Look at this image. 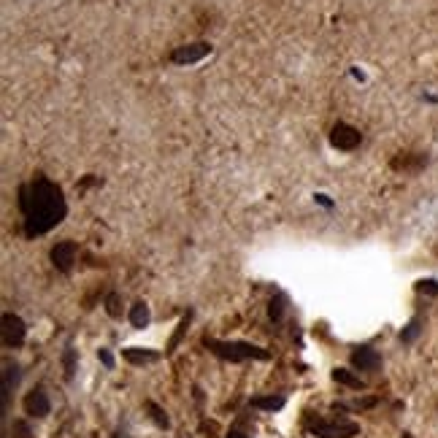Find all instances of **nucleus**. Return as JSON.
Returning <instances> with one entry per match:
<instances>
[{
  "instance_id": "obj_1",
  "label": "nucleus",
  "mask_w": 438,
  "mask_h": 438,
  "mask_svg": "<svg viewBox=\"0 0 438 438\" xmlns=\"http://www.w3.org/2000/svg\"><path fill=\"white\" fill-rule=\"evenodd\" d=\"M20 209L25 214V235L36 238L57 228L68 214V203L55 182L36 176L30 184H25L20 190Z\"/></svg>"
},
{
  "instance_id": "obj_2",
  "label": "nucleus",
  "mask_w": 438,
  "mask_h": 438,
  "mask_svg": "<svg viewBox=\"0 0 438 438\" xmlns=\"http://www.w3.org/2000/svg\"><path fill=\"white\" fill-rule=\"evenodd\" d=\"M203 346L214 352L217 357L230 362H244V360H268V352L247 341H217V338H203Z\"/></svg>"
},
{
  "instance_id": "obj_3",
  "label": "nucleus",
  "mask_w": 438,
  "mask_h": 438,
  "mask_svg": "<svg viewBox=\"0 0 438 438\" xmlns=\"http://www.w3.org/2000/svg\"><path fill=\"white\" fill-rule=\"evenodd\" d=\"M308 433L317 438H355L360 433V425L357 422H349V419H338V422H327V419H308L306 422Z\"/></svg>"
},
{
  "instance_id": "obj_4",
  "label": "nucleus",
  "mask_w": 438,
  "mask_h": 438,
  "mask_svg": "<svg viewBox=\"0 0 438 438\" xmlns=\"http://www.w3.org/2000/svg\"><path fill=\"white\" fill-rule=\"evenodd\" d=\"M330 144H333L336 149H341V152H352V149H357L362 144V133L357 128L346 125V122H338V125L333 128V133H330Z\"/></svg>"
},
{
  "instance_id": "obj_5",
  "label": "nucleus",
  "mask_w": 438,
  "mask_h": 438,
  "mask_svg": "<svg viewBox=\"0 0 438 438\" xmlns=\"http://www.w3.org/2000/svg\"><path fill=\"white\" fill-rule=\"evenodd\" d=\"M27 338V327L17 314H3V343L8 349H17Z\"/></svg>"
},
{
  "instance_id": "obj_6",
  "label": "nucleus",
  "mask_w": 438,
  "mask_h": 438,
  "mask_svg": "<svg viewBox=\"0 0 438 438\" xmlns=\"http://www.w3.org/2000/svg\"><path fill=\"white\" fill-rule=\"evenodd\" d=\"M206 55H211V43L198 41V43H187V46L173 49L171 62H176V65H192V62H200Z\"/></svg>"
},
{
  "instance_id": "obj_7",
  "label": "nucleus",
  "mask_w": 438,
  "mask_h": 438,
  "mask_svg": "<svg viewBox=\"0 0 438 438\" xmlns=\"http://www.w3.org/2000/svg\"><path fill=\"white\" fill-rule=\"evenodd\" d=\"M25 411L30 417H46L52 411V403H49V395L43 392V387H33L27 395H25Z\"/></svg>"
},
{
  "instance_id": "obj_8",
  "label": "nucleus",
  "mask_w": 438,
  "mask_h": 438,
  "mask_svg": "<svg viewBox=\"0 0 438 438\" xmlns=\"http://www.w3.org/2000/svg\"><path fill=\"white\" fill-rule=\"evenodd\" d=\"M352 365H355L357 371H379L381 357H379V352L371 349V346H357V349L352 352Z\"/></svg>"
},
{
  "instance_id": "obj_9",
  "label": "nucleus",
  "mask_w": 438,
  "mask_h": 438,
  "mask_svg": "<svg viewBox=\"0 0 438 438\" xmlns=\"http://www.w3.org/2000/svg\"><path fill=\"white\" fill-rule=\"evenodd\" d=\"M52 263H55V268L57 271H71L74 268V263H76V244L74 241H62V244H57V247L52 249Z\"/></svg>"
},
{
  "instance_id": "obj_10",
  "label": "nucleus",
  "mask_w": 438,
  "mask_h": 438,
  "mask_svg": "<svg viewBox=\"0 0 438 438\" xmlns=\"http://www.w3.org/2000/svg\"><path fill=\"white\" fill-rule=\"evenodd\" d=\"M427 165V157L419 152H400L395 160H392V168L395 171H419Z\"/></svg>"
},
{
  "instance_id": "obj_11",
  "label": "nucleus",
  "mask_w": 438,
  "mask_h": 438,
  "mask_svg": "<svg viewBox=\"0 0 438 438\" xmlns=\"http://www.w3.org/2000/svg\"><path fill=\"white\" fill-rule=\"evenodd\" d=\"M17 384H20V365L17 362H6L3 365V409H8V398H11Z\"/></svg>"
},
{
  "instance_id": "obj_12",
  "label": "nucleus",
  "mask_w": 438,
  "mask_h": 438,
  "mask_svg": "<svg viewBox=\"0 0 438 438\" xmlns=\"http://www.w3.org/2000/svg\"><path fill=\"white\" fill-rule=\"evenodd\" d=\"M122 357H125L128 362H133V365H146V362L160 360V355H157L154 349H138V346H133V349H125V352H122Z\"/></svg>"
},
{
  "instance_id": "obj_13",
  "label": "nucleus",
  "mask_w": 438,
  "mask_h": 438,
  "mask_svg": "<svg viewBox=\"0 0 438 438\" xmlns=\"http://www.w3.org/2000/svg\"><path fill=\"white\" fill-rule=\"evenodd\" d=\"M333 379L343 384V387H352V390H362L365 387V381L360 376H355L352 371H346V368H338V371H333Z\"/></svg>"
},
{
  "instance_id": "obj_14",
  "label": "nucleus",
  "mask_w": 438,
  "mask_h": 438,
  "mask_svg": "<svg viewBox=\"0 0 438 438\" xmlns=\"http://www.w3.org/2000/svg\"><path fill=\"white\" fill-rule=\"evenodd\" d=\"M254 409H263V411H279L285 406V398L282 395H268V398H254L252 400Z\"/></svg>"
},
{
  "instance_id": "obj_15",
  "label": "nucleus",
  "mask_w": 438,
  "mask_h": 438,
  "mask_svg": "<svg viewBox=\"0 0 438 438\" xmlns=\"http://www.w3.org/2000/svg\"><path fill=\"white\" fill-rule=\"evenodd\" d=\"M130 322H133V327H146L149 324V306L135 303L130 308Z\"/></svg>"
},
{
  "instance_id": "obj_16",
  "label": "nucleus",
  "mask_w": 438,
  "mask_h": 438,
  "mask_svg": "<svg viewBox=\"0 0 438 438\" xmlns=\"http://www.w3.org/2000/svg\"><path fill=\"white\" fill-rule=\"evenodd\" d=\"M419 333H422V320H419V317H414L411 322L403 327V333H400V341H403V343H414L419 338Z\"/></svg>"
},
{
  "instance_id": "obj_17",
  "label": "nucleus",
  "mask_w": 438,
  "mask_h": 438,
  "mask_svg": "<svg viewBox=\"0 0 438 438\" xmlns=\"http://www.w3.org/2000/svg\"><path fill=\"white\" fill-rule=\"evenodd\" d=\"M285 308H287V298L285 295H276V298H271V303H268V317H271L273 322H279V320L285 317Z\"/></svg>"
},
{
  "instance_id": "obj_18",
  "label": "nucleus",
  "mask_w": 438,
  "mask_h": 438,
  "mask_svg": "<svg viewBox=\"0 0 438 438\" xmlns=\"http://www.w3.org/2000/svg\"><path fill=\"white\" fill-rule=\"evenodd\" d=\"M146 411H152V419L160 425V427H168V417H165V411H163L154 400H146Z\"/></svg>"
},
{
  "instance_id": "obj_19",
  "label": "nucleus",
  "mask_w": 438,
  "mask_h": 438,
  "mask_svg": "<svg viewBox=\"0 0 438 438\" xmlns=\"http://www.w3.org/2000/svg\"><path fill=\"white\" fill-rule=\"evenodd\" d=\"M62 362H65V376L74 379V374H76V352H74V349H65Z\"/></svg>"
},
{
  "instance_id": "obj_20",
  "label": "nucleus",
  "mask_w": 438,
  "mask_h": 438,
  "mask_svg": "<svg viewBox=\"0 0 438 438\" xmlns=\"http://www.w3.org/2000/svg\"><path fill=\"white\" fill-rule=\"evenodd\" d=\"M419 292H425V295H433V298H438V282H433V279H422L417 285Z\"/></svg>"
},
{
  "instance_id": "obj_21",
  "label": "nucleus",
  "mask_w": 438,
  "mask_h": 438,
  "mask_svg": "<svg viewBox=\"0 0 438 438\" xmlns=\"http://www.w3.org/2000/svg\"><path fill=\"white\" fill-rule=\"evenodd\" d=\"M106 311H109L111 317H119V314H122V308H119V295H116V292H111V295L106 298Z\"/></svg>"
},
{
  "instance_id": "obj_22",
  "label": "nucleus",
  "mask_w": 438,
  "mask_h": 438,
  "mask_svg": "<svg viewBox=\"0 0 438 438\" xmlns=\"http://www.w3.org/2000/svg\"><path fill=\"white\" fill-rule=\"evenodd\" d=\"M14 438H30V427L25 422H14Z\"/></svg>"
},
{
  "instance_id": "obj_23",
  "label": "nucleus",
  "mask_w": 438,
  "mask_h": 438,
  "mask_svg": "<svg viewBox=\"0 0 438 438\" xmlns=\"http://www.w3.org/2000/svg\"><path fill=\"white\" fill-rule=\"evenodd\" d=\"M97 357H100V362H103L106 368H114V357H111V352H109V349H100V352H97Z\"/></svg>"
},
{
  "instance_id": "obj_24",
  "label": "nucleus",
  "mask_w": 438,
  "mask_h": 438,
  "mask_svg": "<svg viewBox=\"0 0 438 438\" xmlns=\"http://www.w3.org/2000/svg\"><path fill=\"white\" fill-rule=\"evenodd\" d=\"M317 200H320L322 206H330V200H327V195H317Z\"/></svg>"
},
{
  "instance_id": "obj_25",
  "label": "nucleus",
  "mask_w": 438,
  "mask_h": 438,
  "mask_svg": "<svg viewBox=\"0 0 438 438\" xmlns=\"http://www.w3.org/2000/svg\"><path fill=\"white\" fill-rule=\"evenodd\" d=\"M228 438H247V436H244V433H238V430H233V433H230Z\"/></svg>"
},
{
  "instance_id": "obj_26",
  "label": "nucleus",
  "mask_w": 438,
  "mask_h": 438,
  "mask_svg": "<svg viewBox=\"0 0 438 438\" xmlns=\"http://www.w3.org/2000/svg\"><path fill=\"white\" fill-rule=\"evenodd\" d=\"M403 438H414V436H409V433H406V436H403Z\"/></svg>"
}]
</instances>
